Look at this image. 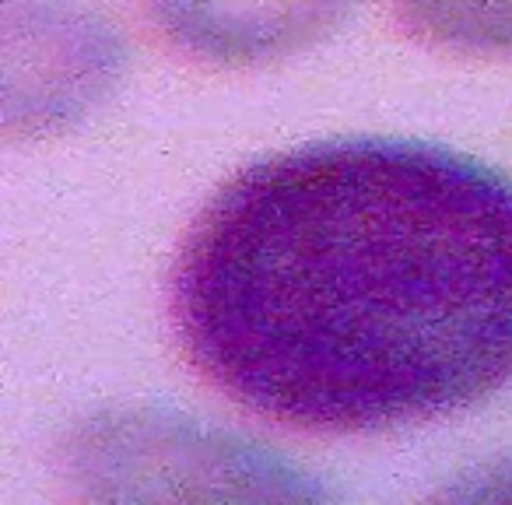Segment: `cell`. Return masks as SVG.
<instances>
[{
  "mask_svg": "<svg viewBox=\"0 0 512 505\" xmlns=\"http://www.w3.org/2000/svg\"><path fill=\"white\" fill-rule=\"evenodd\" d=\"M358 0H148L155 29L193 60L253 67L327 39Z\"/></svg>",
  "mask_w": 512,
  "mask_h": 505,
  "instance_id": "7a4b0ae2",
  "label": "cell"
},
{
  "mask_svg": "<svg viewBox=\"0 0 512 505\" xmlns=\"http://www.w3.org/2000/svg\"><path fill=\"white\" fill-rule=\"evenodd\" d=\"M400 15L428 46L512 57V0H400Z\"/></svg>",
  "mask_w": 512,
  "mask_h": 505,
  "instance_id": "3957f363",
  "label": "cell"
},
{
  "mask_svg": "<svg viewBox=\"0 0 512 505\" xmlns=\"http://www.w3.org/2000/svg\"><path fill=\"white\" fill-rule=\"evenodd\" d=\"M172 320L207 383L295 432L460 414L512 383V176L414 137L256 158L186 232Z\"/></svg>",
  "mask_w": 512,
  "mask_h": 505,
  "instance_id": "6da1fadb",
  "label": "cell"
}]
</instances>
